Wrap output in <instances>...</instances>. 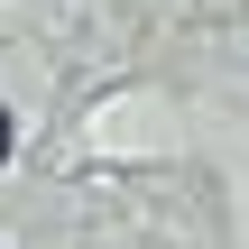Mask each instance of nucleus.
I'll use <instances>...</instances> for the list:
<instances>
[{
    "mask_svg": "<svg viewBox=\"0 0 249 249\" xmlns=\"http://www.w3.org/2000/svg\"><path fill=\"white\" fill-rule=\"evenodd\" d=\"M0 157H9V111H0Z\"/></svg>",
    "mask_w": 249,
    "mask_h": 249,
    "instance_id": "obj_1",
    "label": "nucleus"
}]
</instances>
